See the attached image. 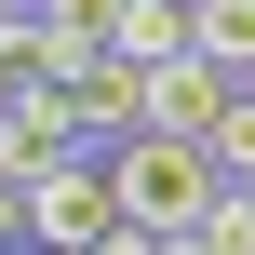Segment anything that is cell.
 <instances>
[{
  "instance_id": "30bf717a",
  "label": "cell",
  "mask_w": 255,
  "mask_h": 255,
  "mask_svg": "<svg viewBox=\"0 0 255 255\" xmlns=\"http://www.w3.org/2000/svg\"><path fill=\"white\" fill-rule=\"evenodd\" d=\"M0 13H13V0H0Z\"/></svg>"
},
{
  "instance_id": "52a82bcc",
  "label": "cell",
  "mask_w": 255,
  "mask_h": 255,
  "mask_svg": "<svg viewBox=\"0 0 255 255\" xmlns=\"http://www.w3.org/2000/svg\"><path fill=\"white\" fill-rule=\"evenodd\" d=\"M202 54L255 81V0H202Z\"/></svg>"
},
{
  "instance_id": "3957f363",
  "label": "cell",
  "mask_w": 255,
  "mask_h": 255,
  "mask_svg": "<svg viewBox=\"0 0 255 255\" xmlns=\"http://www.w3.org/2000/svg\"><path fill=\"white\" fill-rule=\"evenodd\" d=\"M67 121H81V148H121V134H148V54H94V67L67 81Z\"/></svg>"
},
{
  "instance_id": "8992f818",
  "label": "cell",
  "mask_w": 255,
  "mask_h": 255,
  "mask_svg": "<svg viewBox=\"0 0 255 255\" xmlns=\"http://www.w3.org/2000/svg\"><path fill=\"white\" fill-rule=\"evenodd\" d=\"M40 13H54V67H67V81H81L94 54H121V0H40Z\"/></svg>"
},
{
  "instance_id": "277c9868",
  "label": "cell",
  "mask_w": 255,
  "mask_h": 255,
  "mask_svg": "<svg viewBox=\"0 0 255 255\" xmlns=\"http://www.w3.org/2000/svg\"><path fill=\"white\" fill-rule=\"evenodd\" d=\"M67 148H81V121H67V81H54V94H13V108H0V175H13V188H40Z\"/></svg>"
},
{
  "instance_id": "9c48e42d",
  "label": "cell",
  "mask_w": 255,
  "mask_h": 255,
  "mask_svg": "<svg viewBox=\"0 0 255 255\" xmlns=\"http://www.w3.org/2000/svg\"><path fill=\"white\" fill-rule=\"evenodd\" d=\"M81 255H148V229H108V242H81Z\"/></svg>"
},
{
  "instance_id": "5b68a950",
  "label": "cell",
  "mask_w": 255,
  "mask_h": 255,
  "mask_svg": "<svg viewBox=\"0 0 255 255\" xmlns=\"http://www.w3.org/2000/svg\"><path fill=\"white\" fill-rule=\"evenodd\" d=\"M121 54H202V0H121Z\"/></svg>"
},
{
  "instance_id": "6da1fadb",
  "label": "cell",
  "mask_w": 255,
  "mask_h": 255,
  "mask_svg": "<svg viewBox=\"0 0 255 255\" xmlns=\"http://www.w3.org/2000/svg\"><path fill=\"white\" fill-rule=\"evenodd\" d=\"M108 175H121V215L134 229H202L215 215V188H229V161H215V134H121L108 148Z\"/></svg>"
},
{
  "instance_id": "ba28073f",
  "label": "cell",
  "mask_w": 255,
  "mask_h": 255,
  "mask_svg": "<svg viewBox=\"0 0 255 255\" xmlns=\"http://www.w3.org/2000/svg\"><path fill=\"white\" fill-rule=\"evenodd\" d=\"M0 255H27V188L0 175Z\"/></svg>"
},
{
  "instance_id": "7a4b0ae2",
  "label": "cell",
  "mask_w": 255,
  "mask_h": 255,
  "mask_svg": "<svg viewBox=\"0 0 255 255\" xmlns=\"http://www.w3.org/2000/svg\"><path fill=\"white\" fill-rule=\"evenodd\" d=\"M108 229H134L121 215V175H108V148H67L27 188V255H81V242H108Z\"/></svg>"
}]
</instances>
